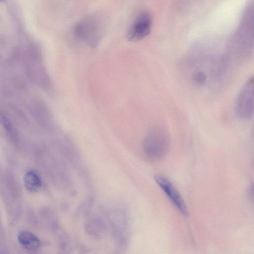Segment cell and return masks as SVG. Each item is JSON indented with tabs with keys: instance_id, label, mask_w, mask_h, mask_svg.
<instances>
[{
	"instance_id": "6da1fadb",
	"label": "cell",
	"mask_w": 254,
	"mask_h": 254,
	"mask_svg": "<svg viewBox=\"0 0 254 254\" xmlns=\"http://www.w3.org/2000/svg\"><path fill=\"white\" fill-rule=\"evenodd\" d=\"M145 154L154 160L162 159L169 148V139L162 129L156 128L151 130L145 137L142 144Z\"/></svg>"
},
{
	"instance_id": "7a4b0ae2",
	"label": "cell",
	"mask_w": 254,
	"mask_h": 254,
	"mask_svg": "<svg viewBox=\"0 0 254 254\" xmlns=\"http://www.w3.org/2000/svg\"><path fill=\"white\" fill-rule=\"evenodd\" d=\"M101 26L95 18H86L77 23L73 28V34L79 40L90 46L99 42L101 35Z\"/></svg>"
},
{
	"instance_id": "3957f363",
	"label": "cell",
	"mask_w": 254,
	"mask_h": 254,
	"mask_svg": "<svg viewBox=\"0 0 254 254\" xmlns=\"http://www.w3.org/2000/svg\"><path fill=\"white\" fill-rule=\"evenodd\" d=\"M254 82L253 76L245 83L239 92L235 103V113L243 120H248L254 114Z\"/></svg>"
},
{
	"instance_id": "277c9868",
	"label": "cell",
	"mask_w": 254,
	"mask_h": 254,
	"mask_svg": "<svg viewBox=\"0 0 254 254\" xmlns=\"http://www.w3.org/2000/svg\"><path fill=\"white\" fill-rule=\"evenodd\" d=\"M152 24L151 14L147 11L140 12L129 28L127 34L128 40L136 42L145 38L151 31Z\"/></svg>"
},
{
	"instance_id": "5b68a950",
	"label": "cell",
	"mask_w": 254,
	"mask_h": 254,
	"mask_svg": "<svg viewBox=\"0 0 254 254\" xmlns=\"http://www.w3.org/2000/svg\"><path fill=\"white\" fill-rule=\"evenodd\" d=\"M154 180L179 211L183 215L188 216V211L185 202L173 184L160 175H155Z\"/></svg>"
},
{
	"instance_id": "8992f818",
	"label": "cell",
	"mask_w": 254,
	"mask_h": 254,
	"mask_svg": "<svg viewBox=\"0 0 254 254\" xmlns=\"http://www.w3.org/2000/svg\"><path fill=\"white\" fill-rule=\"evenodd\" d=\"M31 109L34 117L43 129L47 131L57 130L53 115L44 102L40 100L34 101Z\"/></svg>"
},
{
	"instance_id": "52a82bcc",
	"label": "cell",
	"mask_w": 254,
	"mask_h": 254,
	"mask_svg": "<svg viewBox=\"0 0 254 254\" xmlns=\"http://www.w3.org/2000/svg\"><path fill=\"white\" fill-rule=\"evenodd\" d=\"M18 240L25 249L31 251H36L40 245L38 238L28 231H21L18 235Z\"/></svg>"
},
{
	"instance_id": "ba28073f",
	"label": "cell",
	"mask_w": 254,
	"mask_h": 254,
	"mask_svg": "<svg viewBox=\"0 0 254 254\" xmlns=\"http://www.w3.org/2000/svg\"><path fill=\"white\" fill-rule=\"evenodd\" d=\"M24 184L26 189L32 192L38 191L42 186V182L40 177L32 171H29L25 174Z\"/></svg>"
},
{
	"instance_id": "9c48e42d",
	"label": "cell",
	"mask_w": 254,
	"mask_h": 254,
	"mask_svg": "<svg viewBox=\"0 0 254 254\" xmlns=\"http://www.w3.org/2000/svg\"><path fill=\"white\" fill-rule=\"evenodd\" d=\"M192 79L193 81L197 85H202L206 81L207 75L204 72L197 71L192 74Z\"/></svg>"
},
{
	"instance_id": "30bf717a",
	"label": "cell",
	"mask_w": 254,
	"mask_h": 254,
	"mask_svg": "<svg viewBox=\"0 0 254 254\" xmlns=\"http://www.w3.org/2000/svg\"><path fill=\"white\" fill-rule=\"evenodd\" d=\"M6 0H0V2H4Z\"/></svg>"
}]
</instances>
